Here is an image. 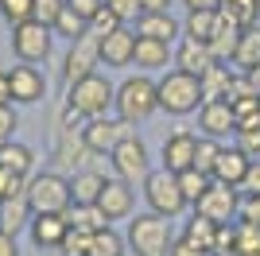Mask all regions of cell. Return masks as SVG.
<instances>
[{
  "label": "cell",
  "mask_w": 260,
  "mask_h": 256,
  "mask_svg": "<svg viewBox=\"0 0 260 256\" xmlns=\"http://www.w3.org/2000/svg\"><path fill=\"white\" fill-rule=\"evenodd\" d=\"M186 12H198V8H221V0H183Z\"/></svg>",
  "instance_id": "obj_54"
},
{
  "label": "cell",
  "mask_w": 260,
  "mask_h": 256,
  "mask_svg": "<svg viewBox=\"0 0 260 256\" xmlns=\"http://www.w3.org/2000/svg\"><path fill=\"white\" fill-rule=\"evenodd\" d=\"M51 31H54V35H62V39H70V43H74L78 35H86V31H89V23L82 20V16H78V12L70 8V4H66V8H62V16H58V20H54V27H51Z\"/></svg>",
  "instance_id": "obj_37"
},
{
  "label": "cell",
  "mask_w": 260,
  "mask_h": 256,
  "mask_svg": "<svg viewBox=\"0 0 260 256\" xmlns=\"http://www.w3.org/2000/svg\"><path fill=\"white\" fill-rule=\"evenodd\" d=\"M233 74H237V70H229V66H210L206 74L198 78V89H202V105H206V101H225L229 97V85H233Z\"/></svg>",
  "instance_id": "obj_26"
},
{
  "label": "cell",
  "mask_w": 260,
  "mask_h": 256,
  "mask_svg": "<svg viewBox=\"0 0 260 256\" xmlns=\"http://www.w3.org/2000/svg\"><path fill=\"white\" fill-rule=\"evenodd\" d=\"M233 140H237V148L249 155V159H260V117L252 120H241L237 132H233Z\"/></svg>",
  "instance_id": "obj_35"
},
{
  "label": "cell",
  "mask_w": 260,
  "mask_h": 256,
  "mask_svg": "<svg viewBox=\"0 0 260 256\" xmlns=\"http://www.w3.org/2000/svg\"><path fill=\"white\" fill-rule=\"evenodd\" d=\"M249 163H252V159L237 148V144H233V148H225V144H221L214 167H210V179H214V182H225V186H237V190H241V179H245Z\"/></svg>",
  "instance_id": "obj_18"
},
{
  "label": "cell",
  "mask_w": 260,
  "mask_h": 256,
  "mask_svg": "<svg viewBox=\"0 0 260 256\" xmlns=\"http://www.w3.org/2000/svg\"><path fill=\"white\" fill-rule=\"evenodd\" d=\"M51 39H54V31H51V27H43L39 20H27V23H16V27H12V51H16V58L27 62V66L47 62V54H51Z\"/></svg>",
  "instance_id": "obj_11"
},
{
  "label": "cell",
  "mask_w": 260,
  "mask_h": 256,
  "mask_svg": "<svg viewBox=\"0 0 260 256\" xmlns=\"http://www.w3.org/2000/svg\"><path fill=\"white\" fill-rule=\"evenodd\" d=\"M183 237L190 241V245H198L202 252H214V241H217V225L210 221V217H202V213H190V221L183 225Z\"/></svg>",
  "instance_id": "obj_30"
},
{
  "label": "cell",
  "mask_w": 260,
  "mask_h": 256,
  "mask_svg": "<svg viewBox=\"0 0 260 256\" xmlns=\"http://www.w3.org/2000/svg\"><path fill=\"white\" fill-rule=\"evenodd\" d=\"M98 66H101V39L93 31L78 35V39L70 43V51L62 54V89H70L74 82L89 78Z\"/></svg>",
  "instance_id": "obj_8"
},
{
  "label": "cell",
  "mask_w": 260,
  "mask_h": 256,
  "mask_svg": "<svg viewBox=\"0 0 260 256\" xmlns=\"http://www.w3.org/2000/svg\"><path fill=\"white\" fill-rule=\"evenodd\" d=\"M0 256H20V248H16V237L4 233V229H0Z\"/></svg>",
  "instance_id": "obj_51"
},
{
  "label": "cell",
  "mask_w": 260,
  "mask_h": 256,
  "mask_svg": "<svg viewBox=\"0 0 260 256\" xmlns=\"http://www.w3.org/2000/svg\"><path fill=\"white\" fill-rule=\"evenodd\" d=\"M144 202H148V210L159 213V217H167V221H175L179 213L186 210V198H183V186H179V175L167 167H155L144 175Z\"/></svg>",
  "instance_id": "obj_5"
},
{
  "label": "cell",
  "mask_w": 260,
  "mask_h": 256,
  "mask_svg": "<svg viewBox=\"0 0 260 256\" xmlns=\"http://www.w3.org/2000/svg\"><path fill=\"white\" fill-rule=\"evenodd\" d=\"M194 213L210 217L214 225L237 221V213H241V190H237V186H225V182H210L206 190H202V198L194 202Z\"/></svg>",
  "instance_id": "obj_10"
},
{
  "label": "cell",
  "mask_w": 260,
  "mask_h": 256,
  "mask_svg": "<svg viewBox=\"0 0 260 256\" xmlns=\"http://www.w3.org/2000/svg\"><path fill=\"white\" fill-rule=\"evenodd\" d=\"M229 256H260V225L233 221V248Z\"/></svg>",
  "instance_id": "obj_33"
},
{
  "label": "cell",
  "mask_w": 260,
  "mask_h": 256,
  "mask_svg": "<svg viewBox=\"0 0 260 256\" xmlns=\"http://www.w3.org/2000/svg\"><path fill=\"white\" fill-rule=\"evenodd\" d=\"M167 62H175V47H171V43L148 39V35H136V54H132V66H140V74L167 70Z\"/></svg>",
  "instance_id": "obj_17"
},
{
  "label": "cell",
  "mask_w": 260,
  "mask_h": 256,
  "mask_svg": "<svg viewBox=\"0 0 260 256\" xmlns=\"http://www.w3.org/2000/svg\"><path fill=\"white\" fill-rule=\"evenodd\" d=\"M229 248H233V221L217 225V241H214V252L210 256H229Z\"/></svg>",
  "instance_id": "obj_47"
},
{
  "label": "cell",
  "mask_w": 260,
  "mask_h": 256,
  "mask_svg": "<svg viewBox=\"0 0 260 256\" xmlns=\"http://www.w3.org/2000/svg\"><path fill=\"white\" fill-rule=\"evenodd\" d=\"M82 136H86V148L93 151V155H109V151L117 148V144H124L128 136H136V124H128V120L120 117H93L82 124Z\"/></svg>",
  "instance_id": "obj_9"
},
{
  "label": "cell",
  "mask_w": 260,
  "mask_h": 256,
  "mask_svg": "<svg viewBox=\"0 0 260 256\" xmlns=\"http://www.w3.org/2000/svg\"><path fill=\"white\" fill-rule=\"evenodd\" d=\"M27 202L35 213H66L70 210V179L58 171H39L27 179Z\"/></svg>",
  "instance_id": "obj_7"
},
{
  "label": "cell",
  "mask_w": 260,
  "mask_h": 256,
  "mask_svg": "<svg viewBox=\"0 0 260 256\" xmlns=\"http://www.w3.org/2000/svg\"><path fill=\"white\" fill-rule=\"evenodd\" d=\"M101 190H105V175L98 163L70 175V206H98Z\"/></svg>",
  "instance_id": "obj_21"
},
{
  "label": "cell",
  "mask_w": 260,
  "mask_h": 256,
  "mask_svg": "<svg viewBox=\"0 0 260 256\" xmlns=\"http://www.w3.org/2000/svg\"><path fill=\"white\" fill-rule=\"evenodd\" d=\"M245 78H249V85H252V93L260 97V66H256V70H249V74H245Z\"/></svg>",
  "instance_id": "obj_55"
},
{
  "label": "cell",
  "mask_w": 260,
  "mask_h": 256,
  "mask_svg": "<svg viewBox=\"0 0 260 256\" xmlns=\"http://www.w3.org/2000/svg\"><path fill=\"white\" fill-rule=\"evenodd\" d=\"M194 148H198V136L190 132V128H179V132H171V136L163 140V167L167 171H186V167H194Z\"/></svg>",
  "instance_id": "obj_15"
},
{
  "label": "cell",
  "mask_w": 260,
  "mask_h": 256,
  "mask_svg": "<svg viewBox=\"0 0 260 256\" xmlns=\"http://www.w3.org/2000/svg\"><path fill=\"white\" fill-rule=\"evenodd\" d=\"M171 241H175V229L167 217L159 213H136L128 221V233H124V245L132 248L136 256H167L171 252Z\"/></svg>",
  "instance_id": "obj_4"
},
{
  "label": "cell",
  "mask_w": 260,
  "mask_h": 256,
  "mask_svg": "<svg viewBox=\"0 0 260 256\" xmlns=\"http://www.w3.org/2000/svg\"><path fill=\"white\" fill-rule=\"evenodd\" d=\"M66 4H70V8H74L78 12V16H82V20H93V16H98V8H101V4H105V0H66Z\"/></svg>",
  "instance_id": "obj_49"
},
{
  "label": "cell",
  "mask_w": 260,
  "mask_h": 256,
  "mask_svg": "<svg viewBox=\"0 0 260 256\" xmlns=\"http://www.w3.org/2000/svg\"><path fill=\"white\" fill-rule=\"evenodd\" d=\"M167 256H210V252H202L198 245H190L186 237H175V241H171V252H167Z\"/></svg>",
  "instance_id": "obj_50"
},
{
  "label": "cell",
  "mask_w": 260,
  "mask_h": 256,
  "mask_svg": "<svg viewBox=\"0 0 260 256\" xmlns=\"http://www.w3.org/2000/svg\"><path fill=\"white\" fill-rule=\"evenodd\" d=\"M66 213H35L31 225H27V233H31V245L35 248H54L58 252V245H62L66 237Z\"/></svg>",
  "instance_id": "obj_20"
},
{
  "label": "cell",
  "mask_w": 260,
  "mask_h": 256,
  "mask_svg": "<svg viewBox=\"0 0 260 256\" xmlns=\"http://www.w3.org/2000/svg\"><path fill=\"white\" fill-rule=\"evenodd\" d=\"M0 105H12V85H8V70H0Z\"/></svg>",
  "instance_id": "obj_53"
},
{
  "label": "cell",
  "mask_w": 260,
  "mask_h": 256,
  "mask_svg": "<svg viewBox=\"0 0 260 256\" xmlns=\"http://www.w3.org/2000/svg\"><path fill=\"white\" fill-rule=\"evenodd\" d=\"M0 167L16 171V175H23V179H31L35 175V151L27 148V144H20V140H8L4 148H0Z\"/></svg>",
  "instance_id": "obj_28"
},
{
  "label": "cell",
  "mask_w": 260,
  "mask_h": 256,
  "mask_svg": "<svg viewBox=\"0 0 260 256\" xmlns=\"http://www.w3.org/2000/svg\"><path fill=\"white\" fill-rule=\"evenodd\" d=\"M132 202H136V198H132V186H128V182L105 179V190H101V198H98V210L109 217V225L132 217Z\"/></svg>",
  "instance_id": "obj_19"
},
{
  "label": "cell",
  "mask_w": 260,
  "mask_h": 256,
  "mask_svg": "<svg viewBox=\"0 0 260 256\" xmlns=\"http://www.w3.org/2000/svg\"><path fill=\"white\" fill-rule=\"evenodd\" d=\"M210 66H217L214 51H210V43H198V39H179V47H175V70H183V74L202 78V74L210 70Z\"/></svg>",
  "instance_id": "obj_16"
},
{
  "label": "cell",
  "mask_w": 260,
  "mask_h": 256,
  "mask_svg": "<svg viewBox=\"0 0 260 256\" xmlns=\"http://www.w3.org/2000/svg\"><path fill=\"white\" fill-rule=\"evenodd\" d=\"M217 151H221V144H217V140L198 136V148H194V167L210 175V167H214V159H217Z\"/></svg>",
  "instance_id": "obj_41"
},
{
  "label": "cell",
  "mask_w": 260,
  "mask_h": 256,
  "mask_svg": "<svg viewBox=\"0 0 260 256\" xmlns=\"http://www.w3.org/2000/svg\"><path fill=\"white\" fill-rule=\"evenodd\" d=\"M113 109H117L120 120L128 124H140L159 109V97H155V82L152 74H128L117 85V97H113Z\"/></svg>",
  "instance_id": "obj_3"
},
{
  "label": "cell",
  "mask_w": 260,
  "mask_h": 256,
  "mask_svg": "<svg viewBox=\"0 0 260 256\" xmlns=\"http://www.w3.org/2000/svg\"><path fill=\"white\" fill-rule=\"evenodd\" d=\"M214 23H217V8H198V12H186V20H183V39L210 43V35H214Z\"/></svg>",
  "instance_id": "obj_29"
},
{
  "label": "cell",
  "mask_w": 260,
  "mask_h": 256,
  "mask_svg": "<svg viewBox=\"0 0 260 256\" xmlns=\"http://www.w3.org/2000/svg\"><path fill=\"white\" fill-rule=\"evenodd\" d=\"M0 16L8 20V27L27 23V20L35 16V0H0Z\"/></svg>",
  "instance_id": "obj_38"
},
{
  "label": "cell",
  "mask_w": 260,
  "mask_h": 256,
  "mask_svg": "<svg viewBox=\"0 0 260 256\" xmlns=\"http://www.w3.org/2000/svg\"><path fill=\"white\" fill-rule=\"evenodd\" d=\"M109 167H113V175H117L120 182H144V175H148V144H144L140 136H128L124 144H117V148L109 151Z\"/></svg>",
  "instance_id": "obj_12"
},
{
  "label": "cell",
  "mask_w": 260,
  "mask_h": 256,
  "mask_svg": "<svg viewBox=\"0 0 260 256\" xmlns=\"http://www.w3.org/2000/svg\"><path fill=\"white\" fill-rule=\"evenodd\" d=\"M89 237L93 233H82V229H66V237H62V245H58V256H86L89 252Z\"/></svg>",
  "instance_id": "obj_39"
},
{
  "label": "cell",
  "mask_w": 260,
  "mask_h": 256,
  "mask_svg": "<svg viewBox=\"0 0 260 256\" xmlns=\"http://www.w3.org/2000/svg\"><path fill=\"white\" fill-rule=\"evenodd\" d=\"M210 182H214V179H210L206 171H198V167H186V171H179V186H183V198H186L190 206H194L198 198H202V190H206Z\"/></svg>",
  "instance_id": "obj_36"
},
{
  "label": "cell",
  "mask_w": 260,
  "mask_h": 256,
  "mask_svg": "<svg viewBox=\"0 0 260 256\" xmlns=\"http://www.w3.org/2000/svg\"><path fill=\"white\" fill-rule=\"evenodd\" d=\"M237 221L260 225V194H241V213H237Z\"/></svg>",
  "instance_id": "obj_45"
},
{
  "label": "cell",
  "mask_w": 260,
  "mask_h": 256,
  "mask_svg": "<svg viewBox=\"0 0 260 256\" xmlns=\"http://www.w3.org/2000/svg\"><path fill=\"white\" fill-rule=\"evenodd\" d=\"M241 194H260V159L249 163L245 179H241Z\"/></svg>",
  "instance_id": "obj_48"
},
{
  "label": "cell",
  "mask_w": 260,
  "mask_h": 256,
  "mask_svg": "<svg viewBox=\"0 0 260 256\" xmlns=\"http://www.w3.org/2000/svg\"><path fill=\"white\" fill-rule=\"evenodd\" d=\"M16 128H20V117H16V105H0V148L16 136Z\"/></svg>",
  "instance_id": "obj_44"
},
{
  "label": "cell",
  "mask_w": 260,
  "mask_h": 256,
  "mask_svg": "<svg viewBox=\"0 0 260 256\" xmlns=\"http://www.w3.org/2000/svg\"><path fill=\"white\" fill-rule=\"evenodd\" d=\"M245 27H237L233 20H225L221 12H217V23H214V35H210V51H214L217 62H229L233 58V51H237V39Z\"/></svg>",
  "instance_id": "obj_25"
},
{
  "label": "cell",
  "mask_w": 260,
  "mask_h": 256,
  "mask_svg": "<svg viewBox=\"0 0 260 256\" xmlns=\"http://www.w3.org/2000/svg\"><path fill=\"white\" fill-rule=\"evenodd\" d=\"M140 12H171V0H140Z\"/></svg>",
  "instance_id": "obj_52"
},
{
  "label": "cell",
  "mask_w": 260,
  "mask_h": 256,
  "mask_svg": "<svg viewBox=\"0 0 260 256\" xmlns=\"http://www.w3.org/2000/svg\"><path fill=\"white\" fill-rule=\"evenodd\" d=\"M8 85H12V105H35V101H43L47 97V78L39 66H12L8 70Z\"/></svg>",
  "instance_id": "obj_13"
},
{
  "label": "cell",
  "mask_w": 260,
  "mask_h": 256,
  "mask_svg": "<svg viewBox=\"0 0 260 256\" xmlns=\"http://www.w3.org/2000/svg\"><path fill=\"white\" fill-rule=\"evenodd\" d=\"M23 190H27V179L16 175V171H8V167H0V202L12 198V194H23Z\"/></svg>",
  "instance_id": "obj_43"
},
{
  "label": "cell",
  "mask_w": 260,
  "mask_h": 256,
  "mask_svg": "<svg viewBox=\"0 0 260 256\" xmlns=\"http://www.w3.org/2000/svg\"><path fill=\"white\" fill-rule=\"evenodd\" d=\"M105 8H113L120 16V23H128L140 16V0H105Z\"/></svg>",
  "instance_id": "obj_46"
},
{
  "label": "cell",
  "mask_w": 260,
  "mask_h": 256,
  "mask_svg": "<svg viewBox=\"0 0 260 256\" xmlns=\"http://www.w3.org/2000/svg\"><path fill=\"white\" fill-rule=\"evenodd\" d=\"M117 27H124V23H120V16L113 8H105V4H101L98 8V16H93V20H89V31L98 35V39H105V35H113L117 31Z\"/></svg>",
  "instance_id": "obj_40"
},
{
  "label": "cell",
  "mask_w": 260,
  "mask_h": 256,
  "mask_svg": "<svg viewBox=\"0 0 260 256\" xmlns=\"http://www.w3.org/2000/svg\"><path fill=\"white\" fill-rule=\"evenodd\" d=\"M198 128H202V136H210V140L221 144L225 136L237 132L233 105H229V101H206V105H198Z\"/></svg>",
  "instance_id": "obj_14"
},
{
  "label": "cell",
  "mask_w": 260,
  "mask_h": 256,
  "mask_svg": "<svg viewBox=\"0 0 260 256\" xmlns=\"http://www.w3.org/2000/svg\"><path fill=\"white\" fill-rule=\"evenodd\" d=\"M229 62L237 66L241 74H249V70H256L260 66V27H245L237 39V51H233V58Z\"/></svg>",
  "instance_id": "obj_27"
},
{
  "label": "cell",
  "mask_w": 260,
  "mask_h": 256,
  "mask_svg": "<svg viewBox=\"0 0 260 256\" xmlns=\"http://www.w3.org/2000/svg\"><path fill=\"white\" fill-rule=\"evenodd\" d=\"M66 225H74L82 233H101V229H109V217L98 206H70L66 210Z\"/></svg>",
  "instance_id": "obj_31"
},
{
  "label": "cell",
  "mask_w": 260,
  "mask_h": 256,
  "mask_svg": "<svg viewBox=\"0 0 260 256\" xmlns=\"http://www.w3.org/2000/svg\"><path fill=\"white\" fill-rule=\"evenodd\" d=\"M132 54H136V31H128V27H117L113 35L101 39V62L105 66L124 70V66H132Z\"/></svg>",
  "instance_id": "obj_22"
},
{
  "label": "cell",
  "mask_w": 260,
  "mask_h": 256,
  "mask_svg": "<svg viewBox=\"0 0 260 256\" xmlns=\"http://www.w3.org/2000/svg\"><path fill=\"white\" fill-rule=\"evenodd\" d=\"M113 97H117V85L109 82L105 74H93L82 78V82H74L70 89H66V101L62 105L74 113L78 120H93V117H105L109 109H113Z\"/></svg>",
  "instance_id": "obj_2"
},
{
  "label": "cell",
  "mask_w": 260,
  "mask_h": 256,
  "mask_svg": "<svg viewBox=\"0 0 260 256\" xmlns=\"http://www.w3.org/2000/svg\"><path fill=\"white\" fill-rule=\"evenodd\" d=\"M62 8H66V0H35V16L31 20H39L43 27H54V20L62 16Z\"/></svg>",
  "instance_id": "obj_42"
},
{
  "label": "cell",
  "mask_w": 260,
  "mask_h": 256,
  "mask_svg": "<svg viewBox=\"0 0 260 256\" xmlns=\"http://www.w3.org/2000/svg\"><path fill=\"white\" fill-rule=\"evenodd\" d=\"M31 217H35V210H31V202H27V194H12V198L0 202V229H4V233L20 237L23 229L31 225Z\"/></svg>",
  "instance_id": "obj_24"
},
{
  "label": "cell",
  "mask_w": 260,
  "mask_h": 256,
  "mask_svg": "<svg viewBox=\"0 0 260 256\" xmlns=\"http://www.w3.org/2000/svg\"><path fill=\"white\" fill-rule=\"evenodd\" d=\"M155 97H159V109L171 113V117H186L202 105V89H198L194 74H183V70H167V74L155 82Z\"/></svg>",
  "instance_id": "obj_6"
},
{
  "label": "cell",
  "mask_w": 260,
  "mask_h": 256,
  "mask_svg": "<svg viewBox=\"0 0 260 256\" xmlns=\"http://www.w3.org/2000/svg\"><path fill=\"white\" fill-rule=\"evenodd\" d=\"M124 252H128L124 237L109 225V229H101V233L89 237V252H86V256H124Z\"/></svg>",
  "instance_id": "obj_34"
},
{
  "label": "cell",
  "mask_w": 260,
  "mask_h": 256,
  "mask_svg": "<svg viewBox=\"0 0 260 256\" xmlns=\"http://www.w3.org/2000/svg\"><path fill=\"white\" fill-rule=\"evenodd\" d=\"M221 16L225 20H233L237 27H256L260 20V0H221Z\"/></svg>",
  "instance_id": "obj_32"
},
{
  "label": "cell",
  "mask_w": 260,
  "mask_h": 256,
  "mask_svg": "<svg viewBox=\"0 0 260 256\" xmlns=\"http://www.w3.org/2000/svg\"><path fill=\"white\" fill-rule=\"evenodd\" d=\"M136 35H148V39L175 43L179 35H183V23L175 20L171 12H140V16H136Z\"/></svg>",
  "instance_id": "obj_23"
},
{
  "label": "cell",
  "mask_w": 260,
  "mask_h": 256,
  "mask_svg": "<svg viewBox=\"0 0 260 256\" xmlns=\"http://www.w3.org/2000/svg\"><path fill=\"white\" fill-rule=\"evenodd\" d=\"M93 155V151L86 148V136H82V120L70 113V109H58V117H54V171L58 175H74V171L86 167V159Z\"/></svg>",
  "instance_id": "obj_1"
}]
</instances>
